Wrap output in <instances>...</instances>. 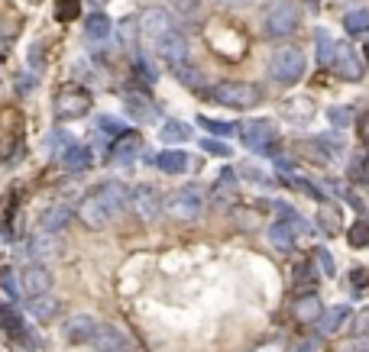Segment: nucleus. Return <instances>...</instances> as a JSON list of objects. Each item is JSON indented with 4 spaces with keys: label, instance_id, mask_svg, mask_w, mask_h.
Returning <instances> with one entry per match:
<instances>
[{
    "label": "nucleus",
    "instance_id": "obj_1",
    "mask_svg": "<svg viewBox=\"0 0 369 352\" xmlns=\"http://www.w3.org/2000/svg\"><path fill=\"white\" fill-rule=\"evenodd\" d=\"M127 188L120 181H104L101 188H94L78 207V220L88 229H104L123 207H127Z\"/></svg>",
    "mask_w": 369,
    "mask_h": 352
},
{
    "label": "nucleus",
    "instance_id": "obj_2",
    "mask_svg": "<svg viewBox=\"0 0 369 352\" xmlns=\"http://www.w3.org/2000/svg\"><path fill=\"white\" fill-rule=\"evenodd\" d=\"M208 97L214 103L233 107V110H246V107H256L263 101V91L256 84H246V81H220L208 91Z\"/></svg>",
    "mask_w": 369,
    "mask_h": 352
},
{
    "label": "nucleus",
    "instance_id": "obj_3",
    "mask_svg": "<svg viewBox=\"0 0 369 352\" xmlns=\"http://www.w3.org/2000/svg\"><path fill=\"white\" fill-rule=\"evenodd\" d=\"M204 39H208V46L214 49L217 55L230 58V62L243 58V52H246V36H243L237 26L224 23V20H214V23L204 29Z\"/></svg>",
    "mask_w": 369,
    "mask_h": 352
},
{
    "label": "nucleus",
    "instance_id": "obj_4",
    "mask_svg": "<svg viewBox=\"0 0 369 352\" xmlns=\"http://www.w3.org/2000/svg\"><path fill=\"white\" fill-rule=\"evenodd\" d=\"M269 75L278 84H295V81H301V75H305V52L295 46L276 49V55L269 62Z\"/></svg>",
    "mask_w": 369,
    "mask_h": 352
},
{
    "label": "nucleus",
    "instance_id": "obj_5",
    "mask_svg": "<svg viewBox=\"0 0 369 352\" xmlns=\"http://www.w3.org/2000/svg\"><path fill=\"white\" fill-rule=\"evenodd\" d=\"M23 133H26L23 114L16 107H3L0 110V159H10L13 152H20Z\"/></svg>",
    "mask_w": 369,
    "mask_h": 352
},
{
    "label": "nucleus",
    "instance_id": "obj_6",
    "mask_svg": "<svg viewBox=\"0 0 369 352\" xmlns=\"http://www.w3.org/2000/svg\"><path fill=\"white\" fill-rule=\"evenodd\" d=\"M0 333L7 336L16 352H33V336H29V329H26L23 317H20V310L10 304H0Z\"/></svg>",
    "mask_w": 369,
    "mask_h": 352
},
{
    "label": "nucleus",
    "instance_id": "obj_7",
    "mask_svg": "<svg viewBox=\"0 0 369 352\" xmlns=\"http://www.w3.org/2000/svg\"><path fill=\"white\" fill-rule=\"evenodd\" d=\"M91 110V94L84 91L81 84H65L56 94V116L58 120H78Z\"/></svg>",
    "mask_w": 369,
    "mask_h": 352
},
{
    "label": "nucleus",
    "instance_id": "obj_8",
    "mask_svg": "<svg viewBox=\"0 0 369 352\" xmlns=\"http://www.w3.org/2000/svg\"><path fill=\"white\" fill-rule=\"evenodd\" d=\"M156 52H159V58L175 71V75H182L184 68H191V65H188V42H184V36L178 33V29H172L169 36H162L159 42H156Z\"/></svg>",
    "mask_w": 369,
    "mask_h": 352
},
{
    "label": "nucleus",
    "instance_id": "obj_9",
    "mask_svg": "<svg viewBox=\"0 0 369 352\" xmlns=\"http://www.w3.org/2000/svg\"><path fill=\"white\" fill-rule=\"evenodd\" d=\"M263 23H265L263 26L265 36H289L298 29V10H295V3H289V0H278V3L269 7Z\"/></svg>",
    "mask_w": 369,
    "mask_h": 352
},
{
    "label": "nucleus",
    "instance_id": "obj_10",
    "mask_svg": "<svg viewBox=\"0 0 369 352\" xmlns=\"http://www.w3.org/2000/svg\"><path fill=\"white\" fill-rule=\"evenodd\" d=\"M204 210V191L198 184H184L172 194V204H169V214L175 220H195L198 214Z\"/></svg>",
    "mask_w": 369,
    "mask_h": 352
},
{
    "label": "nucleus",
    "instance_id": "obj_11",
    "mask_svg": "<svg viewBox=\"0 0 369 352\" xmlns=\"http://www.w3.org/2000/svg\"><path fill=\"white\" fill-rule=\"evenodd\" d=\"M240 139L246 149L263 152V149H269V142L276 139V126L269 123V120H250V123L240 126Z\"/></svg>",
    "mask_w": 369,
    "mask_h": 352
},
{
    "label": "nucleus",
    "instance_id": "obj_12",
    "mask_svg": "<svg viewBox=\"0 0 369 352\" xmlns=\"http://www.w3.org/2000/svg\"><path fill=\"white\" fill-rule=\"evenodd\" d=\"M49 288H52V275H49V268H43V265H29V268H23V275H20V291H23L29 301L49 294Z\"/></svg>",
    "mask_w": 369,
    "mask_h": 352
},
{
    "label": "nucleus",
    "instance_id": "obj_13",
    "mask_svg": "<svg viewBox=\"0 0 369 352\" xmlns=\"http://www.w3.org/2000/svg\"><path fill=\"white\" fill-rule=\"evenodd\" d=\"M331 71H334V75H340V78H346V81H359V78H363V65H359L357 52H353L350 46H337L334 49Z\"/></svg>",
    "mask_w": 369,
    "mask_h": 352
},
{
    "label": "nucleus",
    "instance_id": "obj_14",
    "mask_svg": "<svg viewBox=\"0 0 369 352\" xmlns=\"http://www.w3.org/2000/svg\"><path fill=\"white\" fill-rule=\"evenodd\" d=\"M123 110H127V116L139 126L159 120V107H156L150 97H143V94H127V97H123Z\"/></svg>",
    "mask_w": 369,
    "mask_h": 352
},
{
    "label": "nucleus",
    "instance_id": "obj_15",
    "mask_svg": "<svg viewBox=\"0 0 369 352\" xmlns=\"http://www.w3.org/2000/svg\"><path fill=\"white\" fill-rule=\"evenodd\" d=\"M139 29H143V36H146V39H152V46H156V42L162 39V36H169V33H172L175 26H172V16H169L165 10H150L146 16H143V23H139Z\"/></svg>",
    "mask_w": 369,
    "mask_h": 352
},
{
    "label": "nucleus",
    "instance_id": "obj_16",
    "mask_svg": "<svg viewBox=\"0 0 369 352\" xmlns=\"http://www.w3.org/2000/svg\"><path fill=\"white\" fill-rule=\"evenodd\" d=\"M130 201H133V210H136L143 220H152V216L159 214V191H156V188H150V184H139V188H133Z\"/></svg>",
    "mask_w": 369,
    "mask_h": 352
},
{
    "label": "nucleus",
    "instance_id": "obj_17",
    "mask_svg": "<svg viewBox=\"0 0 369 352\" xmlns=\"http://www.w3.org/2000/svg\"><path fill=\"white\" fill-rule=\"evenodd\" d=\"M324 314V304L318 294H301L295 297V304H291V317L298 320V323H318Z\"/></svg>",
    "mask_w": 369,
    "mask_h": 352
},
{
    "label": "nucleus",
    "instance_id": "obj_18",
    "mask_svg": "<svg viewBox=\"0 0 369 352\" xmlns=\"http://www.w3.org/2000/svg\"><path fill=\"white\" fill-rule=\"evenodd\" d=\"M318 223L327 236H337L340 229H344V214H340V207L331 204V201H321L318 204Z\"/></svg>",
    "mask_w": 369,
    "mask_h": 352
},
{
    "label": "nucleus",
    "instance_id": "obj_19",
    "mask_svg": "<svg viewBox=\"0 0 369 352\" xmlns=\"http://www.w3.org/2000/svg\"><path fill=\"white\" fill-rule=\"evenodd\" d=\"M91 342L101 352H120L123 346H127V336H123L120 329H114V327H97V333H94Z\"/></svg>",
    "mask_w": 369,
    "mask_h": 352
},
{
    "label": "nucleus",
    "instance_id": "obj_20",
    "mask_svg": "<svg viewBox=\"0 0 369 352\" xmlns=\"http://www.w3.org/2000/svg\"><path fill=\"white\" fill-rule=\"evenodd\" d=\"M62 162H65V168L69 171H84L88 165H91V152L84 146H78V142H65V149H62Z\"/></svg>",
    "mask_w": 369,
    "mask_h": 352
},
{
    "label": "nucleus",
    "instance_id": "obj_21",
    "mask_svg": "<svg viewBox=\"0 0 369 352\" xmlns=\"http://www.w3.org/2000/svg\"><path fill=\"white\" fill-rule=\"evenodd\" d=\"M94 333H97V323L91 317H75L65 323V336L71 342H88V340H94Z\"/></svg>",
    "mask_w": 369,
    "mask_h": 352
},
{
    "label": "nucleus",
    "instance_id": "obj_22",
    "mask_svg": "<svg viewBox=\"0 0 369 352\" xmlns=\"http://www.w3.org/2000/svg\"><path fill=\"white\" fill-rule=\"evenodd\" d=\"M156 165L162 171H169V175H182L188 168V155H184L182 149H169V152H159L156 155Z\"/></svg>",
    "mask_w": 369,
    "mask_h": 352
},
{
    "label": "nucleus",
    "instance_id": "obj_23",
    "mask_svg": "<svg viewBox=\"0 0 369 352\" xmlns=\"http://www.w3.org/2000/svg\"><path fill=\"white\" fill-rule=\"evenodd\" d=\"M217 204H230L233 197H237V175H233L230 168L227 171H220V178L217 184H214V194H211Z\"/></svg>",
    "mask_w": 369,
    "mask_h": 352
},
{
    "label": "nucleus",
    "instance_id": "obj_24",
    "mask_svg": "<svg viewBox=\"0 0 369 352\" xmlns=\"http://www.w3.org/2000/svg\"><path fill=\"white\" fill-rule=\"evenodd\" d=\"M269 239H272V246H278V249L289 252L291 246H295V227H291L289 220L272 223V227H269Z\"/></svg>",
    "mask_w": 369,
    "mask_h": 352
},
{
    "label": "nucleus",
    "instance_id": "obj_25",
    "mask_svg": "<svg viewBox=\"0 0 369 352\" xmlns=\"http://www.w3.org/2000/svg\"><path fill=\"white\" fill-rule=\"evenodd\" d=\"M139 146H143V142H139L136 133H130V136H120V139H117V146H114V162H120V165H123V162H130V159H133V155L139 152Z\"/></svg>",
    "mask_w": 369,
    "mask_h": 352
},
{
    "label": "nucleus",
    "instance_id": "obj_26",
    "mask_svg": "<svg viewBox=\"0 0 369 352\" xmlns=\"http://www.w3.org/2000/svg\"><path fill=\"white\" fill-rule=\"evenodd\" d=\"M162 142H188L191 139V126H184L182 120H169V123L159 129Z\"/></svg>",
    "mask_w": 369,
    "mask_h": 352
},
{
    "label": "nucleus",
    "instance_id": "obj_27",
    "mask_svg": "<svg viewBox=\"0 0 369 352\" xmlns=\"http://www.w3.org/2000/svg\"><path fill=\"white\" fill-rule=\"evenodd\" d=\"M69 216H71V210L69 207H52V210H46L43 214V233H56V229H62L65 223H69Z\"/></svg>",
    "mask_w": 369,
    "mask_h": 352
},
{
    "label": "nucleus",
    "instance_id": "obj_28",
    "mask_svg": "<svg viewBox=\"0 0 369 352\" xmlns=\"http://www.w3.org/2000/svg\"><path fill=\"white\" fill-rule=\"evenodd\" d=\"M344 320H346V307H344V304H337V307H327V310L321 314V320H318V323H321V333L327 336V333H337V327H340Z\"/></svg>",
    "mask_w": 369,
    "mask_h": 352
},
{
    "label": "nucleus",
    "instance_id": "obj_29",
    "mask_svg": "<svg viewBox=\"0 0 369 352\" xmlns=\"http://www.w3.org/2000/svg\"><path fill=\"white\" fill-rule=\"evenodd\" d=\"M318 62H321L324 68H331V58H334V49H337V42L331 39V33L327 29H318Z\"/></svg>",
    "mask_w": 369,
    "mask_h": 352
},
{
    "label": "nucleus",
    "instance_id": "obj_30",
    "mask_svg": "<svg viewBox=\"0 0 369 352\" xmlns=\"http://www.w3.org/2000/svg\"><path fill=\"white\" fill-rule=\"evenodd\" d=\"M84 33H88V39H107L110 36V20H107L104 13H94L84 23Z\"/></svg>",
    "mask_w": 369,
    "mask_h": 352
},
{
    "label": "nucleus",
    "instance_id": "obj_31",
    "mask_svg": "<svg viewBox=\"0 0 369 352\" xmlns=\"http://www.w3.org/2000/svg\"><path fill=\"white\" fill-rule=\"evenodd\" d=\"M81 13V0H56V20L58 23H75Z\"/></svg>",
    "mask_w": 369,
    "mask_h": 352
},
{
    "label": "nucleus",
    "instance_id": "obj_32",
    "mask_svg": "<svg viewBox=\"0 0 369 352\" xmlns=\"http://www.w3.org/2000/svg\"><path fill=\"white\" fill-rule=\"evenodd\" d=\"M346 33H366L369 29V10H350L344 16Z\"/></svg>",
    "mask_w": 369,
    "mask_h": 352
},
{
    "label": "nucleus",
    "instance_id": "obj_33",
    "mask_svg": "<svg viewBox=\"0 0 369 352\" xmlns=\"http://www.w3.org/2000/svg\"><path fill=\"white\" fill-rule=\"evenodd\" d=\"M346 239H350V246H369V223L366 220H357L353 227L346 229Z\"/></svg>",
    "mask_w": 369,
    "mask_h": 352
},
{
    "label": "nucleus",
    "instance_id": "obj_34",
    "mask_svg": "<svg viewBox=\"0 0 369 352\" xmlns=\"http://www.w3.org/2000/svg\"><path fill=\"white\" fill-rule=\"evenodd\" d=\"M29 310H33L39 320H52L58 314V304H56V301H46V297H33Z\"/></svg>",
    "mask_w": 369,
    "mask_h": 352
},
{
    "label": "nucleus",
    "instance_id": "obj_35",
    "mask_svg": "<svg viewBox=\"0 0 369 352\" xmlns=\"http://www.w3.org/2000/svg\"><path fill=\"white\" fill-rule=\"evenodd\" d=\"M346 278H350V291L353 294H366L369 291V268H353Z\"/></svg>",
    "mask_w": 369,
    "mask_h": 352
},
{
    "label": "nucleus",
    "instance_id": "obj_36",
    "mask_svg": "<svg viewBox=\"0 0 369 352\" xmlns=\"http://www.w3.org/2000/svg\"><path fill=\"white\" fill-rule=\"evenodd\" d=\"M198 123L204 126L208 133H214V136H230V133H233V123H224V120H211V116H201Z\"/></svg>",
    "mask_w": 369,
    "mask_h": 352
},
{
    "label": "nucleus",
    "instance_id": "obj_37",
    "mask_svg": "<svg viewBox=\"0 0 369 352\" xmlns=\"http://www.w3.org/2000/svg\"><path fill=\"white\" fill-rule=\"evenodd\" d=\"M350 329H353V336H369V307H363V310H359Z\"/></svg>",
    "mask_w": 369,
    "mask_h": 352
},
{
    "label": "nucleus",
    "instance_id": "obj_38",
    "mask_svg": "<svg viewBox=\"0 0 369 352\" xmlns=\"http://www.w3.org/2000/svg\"><path fill=\"white\" fill-rule=\"evenodd\" d=\"M201 149H204V152H211V155H217V159H227V155H230V149L224 146V142H217V139H204V142H201Z\"/></svg>",
    "mask_w": 369,
    "mask_h": 352
},
{
    "label": "nucleus",
    "instance_id": "obj_39",
    "mask_svg": "<svg viewBox=\"0 0 369 352\" xmlns=\"http://www.w3.org/2000/svg\"><path fill=\"white\" fill-rule=\"evenodd\" d=\"M285 114H289V116H311V114H314V103L305 97V101H301V107L289 103V107H285Z\"/></svg>",
    "mask_w": 369,
    "mask_h": 352
},
{
    "label": "nucleus",
    "instance_id": "obj_40",
    "mask_svg": "<svg viewBox=\"0 0 369 352\" xmlns=\"http://www.w3.org/2000/svg\"><path fill=\"white\" fill-rule=\"evenodd\" d=\"M314 259H318V265L324 268V275H334V259H331L327 249H314Z\"/></svg>",
    "mask_w": 369,
    "mask_h": 352
},
{
    "label": "nucleus",
    "instance_id": "obj_41",
    "mask_svg": "<svg viewBox=\"0 0 369 352\" xmlns=\"http://www.w3.org/2000/svg\"><path fill=\"white\" fill-rule=\"evenodd\" d=\"M289 184H291V188H298L301 194H311V197H318V201H321V191H318V188H314V184L301 181V178H289Z\"/></svg>",
    "mask_w": 369,
    "mask_h": 352
},
{
    "label": "nucleus",
    "instance_id": "obj_42",
    "mask_svg": "<svg viewBox=\"0 0 369 352\" xmlns=\"http://www.w3.org/2000/svg\"><path fill=\"white\" fill-rule=\"evenodd\" d=\"M101 129H104V133H120L123 126H120V120H114V116H101Z\"/></svg>",
    "mask_w": 369,
    "mask_h": 352
},
{
    "label": "nucleus",
    "instance_id": "obj_43",
    "mask_svg": "<svg viewBox=\"0 0 369 352\" xmlns=\"http://www.w3.org/2000/svg\"><path fill=\"white\" fill-rule=\"evenodd\" d=\"M359 139H363V142L369 146V114L363 116V120H359Z\"/></svg>",
    "mask_w": 369,
    "mask_h": 352
},
{
    "label": "nucleus",
    "instance_id": "obj_44",
    "mask_svg": "<svg viewBox=\"0 0 369 352\" xmlns=\"http://www.w3.org/2000/svg\"><path fill=\"white\" fill-rule=\"evenodd\" d=\"M256 352H285V346H282V340H276V342H269V346H259Z\"/></svg>",
    "mask_w": 369,
    "mask_h": 352
},
{
    "label": "nucleus",
    "instance_id": "obj_45",
    "mask_svg": "<svg viewBox=\"0 0 369 352\" xmlns=\"http://www.w3.org/2000/svg\"><path fill=\"white\" fill-rule=\"evenodd\" d=\"M340 352H369V342H350V346H344Z\"/></svg>",
    "mask_w": 369,
    "mask_h": 352
},
{
    "label": "nucleus",
    "instance_id": "obj_46",
    "mask_svg": "<svg viewBox=\"0 0 369 352\" xmlns=\"http://www.w3.org/2000/svg\"><path fill=\"white\" fill-rule=\"evenodd\" d=\"M3 252H7V227H0V259H3Z\"/></svg>",
    "mask_w": 369,
    "mask_h": 352
},
{
    "label": "nucleus",
    "instance_id": "obj_47",
    "mask_svg": "<svg viewBox=\"0 0 369 352\" xmlns=\"http://www.w3.org/2000/svg\"><path fill=\"white\" fill-rule=\"evenodd\" d=\"M331 120H334V123H344V120H346V110H331Z\"/></svg>",
    "mask_w": 369,
    "mask_h": 352
},
{
    "label": "nucleus",
    "instance_id": "obj_48",
    "mask_svg": "<svg viewBox=\"0 0 369 352\" xmlns=\"http://www.w3.org/2000/svg\"><path fill=\"white\" fill-rule=\"evenodd\" d=\"M3 288H7V291H10V294H16V284H13V278H10V275H7V278H3Z\"/></svg>",
    "mask_w": 369,
    "mask_h": 352
},
{
    "label": "nucleus",
    "instance_id": "obj_49",
    "mask_svg": "<svg viewBox=\"0 0 369 352\" xmlns=\"http://www.w3.org/2000/svg\"><path fill=\"white\" fill-rule=\"evenodd\" d=\"M298 352H314V342H305V346H301Z\"/></svg>",
    "mask_w": 369,
    "mask_h": 352
}]
</instances>
